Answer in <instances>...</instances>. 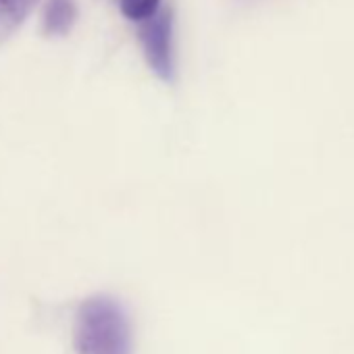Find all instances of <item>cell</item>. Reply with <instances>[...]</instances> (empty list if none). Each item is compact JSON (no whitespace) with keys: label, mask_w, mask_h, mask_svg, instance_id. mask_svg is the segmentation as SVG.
<instances>
[{"label":"cell","mask_w":354,"mask_h":354,"mask_svg":"<svg viewBox=\"0 0 354 354\" xmlns=\"http://www.w3.org/2000/svg\"><path fill=\"white\" fill-rule=\"evenodd\" d=\"M140 44L150 71L165 84L175 80V46H173V13L160 9L156 15L140 24Z\"/></svg>","instance_id":"7a4b0ae2"},{"label":"cell","mask_w":354,"mask_h":354,"mask_svg":"<svg viewBox=\"0 0 354 354\" xmlns=\"http://www.w3.org/2000/svg\"><path fill=\"white\" fill-rule=\"evenodd\" d=\"M121 13L136 24H142L160 11V0H119Z\"/></svg>","instance_id":"5b68a950"},{"label":"cell","mask_w":354,"mask_h":354,"mask_svg":"<svg viewBox=\"0 0 354 354\" xmlns=\"http://www.w3.org/2000/svg\"><path fill=\"white\" fill-rule=\"evenodd\" d=\"M75 0H46L42 26L48 36H67L77 21Z\"/></svg>","instance_id":"3957f363"},{"label":"cell","mask_w":354,"mask_h":354,"mask_svg":"<svg viewBox=\"0 0 354 354\" xmlns=\"http://www.w3.org/2000/svg\"><path fill=\"white\" fill-rule=\"evenodd\" d=\"M40 0H0V42L9 40L34 13Z\"/></svg>","instance_id":"277c9868"},{"label":"cell","mask_w":354,"mask_h":354,"mask_svg":"<svg viewBox=\"0 0 354 354\" xmlns=\"http://www.w3.org/2000/svg\"><path fill=\"white\" fill-rule=\"evenodd\" d=\"M75 354H133V327L125 306L113 296L84 300L73 325Z\"/></svg>","instance_id":"6da1fadb"}]
</instances>
